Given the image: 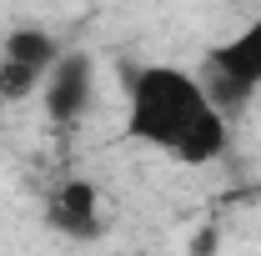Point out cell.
Masks as SVG:
<instances>
[{
  "label": "cell",
  "instance_id": "4",
  "mask_svg": "<svg viewBox=\"0 0 261 256\" xmlns=\"http://www.w3.org/2000/svg\"><path fill=\"white\" fill-rule=\"evenodd\" d=\"M91 96H96V65H91V56L65 50L61 61L50 65V75H45V116L56 126H70V121L86 116Z\"/></svg>",
  "mask_w": 261,
  "mask_h": 256
},
{
  "label": "cell",
  "instance_id": "5",
  "mask_svg": "<svg viewBox=\"0 0 261 256\" xmlns=\"http://www.w3.org/2000/svg\"><path fill=\"white\" fill-rule=\"evenodd\" d=\"M45 221L56 226L61 236H70V241L100 236V191L91 181H81V176L61 181L56 191L45 196Z\"/></svg>",
  "mask_w": 261,
  "mask_h": 256
},
{
  "label": "cell",
  "instance_id": "2",
  "mask_svg": "<svg viewBox=\"0 0 261 256\" xmlns=\"http://www.w3.org/2000/svg\"><path fill=\"white\" fill-rule=\"evenodd\" d=\"M196 81L206 86V96H211V106L221 116L241 111L261 91V20H251L246 31H236L221 45H211Z\"/></svg>",
  "mask_w": 261,
  "mask_h": 256
},
{
  "label": "cell",
  "instance_id": "1",
  "mask_svg": "<svg viewBox=\"0 0 261 256\" xmlns=\"http://www.w3.org/2000/svg\"><path fill=\"white\" fill-rule=\"evenodd\" d=\"M126 131L181 166H206L226 151V116L191 70L176 65H141L126 75Z\"/></svg>",
  "mask_w": 261,
  "mask_h": 256
},
{
  "label": "cell",
  "instance_id": "3",
  "mask_svg": "<svg viewBox=\"0 0 261 256\" xmlns=\"http://www.w3.org/2000/svg\"><path fill=\"white\" fill-rule=\"evenodd\" d=\"M56 61H61V45L50 31L15 25L5 35V56H0V100H25L35 86H45Z\"/></svg>",
  "mask_w": 261,
  "mask_h": 256
},
{
  "label": "cell",
  "instance_id": "6",
  "mask_svg": "<svg viewBox=\"0 0 261 256\" xmlns=\"http://www.w3.org/2000/svg\"><path fill=\"white\" fill-rule=\"evenodd\" d=\"M206 251H216V231H201L196 236V256H206Z\"/></svg>",
  "mask_w": 261,
  "mask_h": 256
}]
</instances>
